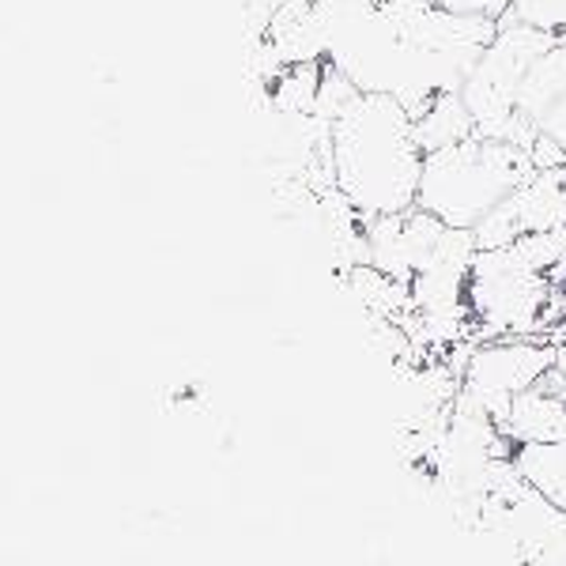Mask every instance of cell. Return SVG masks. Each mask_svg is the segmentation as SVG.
<instances>
[{
  "label": "cell",
  "instance_id": "cell-1",
  "mask_svg": "<svg viewBox=\"0 0 566 566\" xmlns=\"http://www.w3.org/2000/svg\"><path fill=\"white\" fill-rule=\"evenodd\" d=\"M423 163L427 151L419 148L416 117L392 95L359 91L333 122L336 189L363 219L412 212Z\"/></svg>",
  "mask_w": 566,
  "mask_h": 566
},
{
  "label": "cell",
  "instance_id": "cell-2",
  "mask_svg": "<svg viewBox=\"0 0 566 566\" xmlns=\"http://www.w3.org/2000/svg\"><path fill=\"white\" fill-rule=\"evenodd\" d=\"M536 170L541 167L525 148L476 133L453 148L427 155L416 208L438 216L446 227L472 231Z\"/></svg>",
  "mask_w": 566,
  "mask_h": 566
},
{
  "label": "cell",
  "instance_id": "cell-3",
  "mask_svg": "<svg viewBox=\"0 0 566 566\" xmlns=\"http://www.w3.org/2000/svg\"><path fill=\"white\" fill-rule=\"evenodd\" d=\"M555 42H559V34L502 15L499 34L480 53V61L472 65L461 87V98L469 114L476 117L480 136H495V140H510L525 148L522 125H517V91H522L528 69Z\"/></svg>",
  "mask_w": 566,
  "mask_h": 566
},
{
  "label": "cell",
  "instance_id": "cell-4",
  "mask_svg": "<svg viewBox=\"0 0 566 566\" xmlns=\"http://www.w3.org/2000/svg\"><path fill=\"white\" fill-rule=\"evenodd\" d=\"M552 276L536 269L522 245L480 250L469 272V306L488 336H517L541 325Z\"/></svg>",
  "mask_w": 566,
  "mask_h": 566
},
{
  "label": "cell",
  "instance_id": "cell-5",
  "mask_svg": "<svg viewBox=\"0 0 566 566\" xmlns=\"http://www.w3.org/2000/svg\"><path fill=\"white\" fill-rule=\"evenodd\" d=\"M552 367H555V348H547V344H528V340L483 344V348H476L464 359L461 397L483 408L495 423H502L517 392L536 386Z\"/></svg>",
  "mask_w": 566,
  "mask_h": 566
},
{
  "label": "cell",
  "instance_id": "cell-6",
  "mask_svg": "<svg viewBox=\"0 0 566 566\" xmlns=\"http://www.w3.org/2000/svg\"><path fill=\"white\" fill-rule=\"evenodd\" d=\"M566 227V167L536 170L522 189H514L483 223L472 227L480 250L510 245L525 234L563 231Z\"/></svg>",
  "mask_w": 566,
  "mask_h": 566
},
{
  "label": "cell",
  "instance_id": "cell-7",
  "mask_svg": "<svg viewBox=\"0 0 566 566\" xmlns=\"http://www.w3.org/2000/svg\"><path fill=\"white\" fill-rule=\"evenodd\" d=\"M499 431L514 446L533 442H566V378L559 367H552L536 386L517 392Z\"/></svg>",
  "mask_w": 566,
  "mask_h": 566
},
{
  "label": "cell",
  "instance_id": "cell-8",
  "mask_svg": "<svg viewBox=\"0 0 566 566\" xmlns=\"http://www.w3.org/2000/svg\"><path fill=\"white\" fill-rule=\"evenodd\" d=\"M566 95V39L547 45L533 69H528L522 91H517V125L525 136V151L541 136V117Z\"/></svg>",
  "mask_w": 566,
  "mask_h": 566
},
{
  "label": "cell",
  "instance_id": "cell-9",
  "mask_svg": "<svg viewBox=\"0 0 566 566\" xmlns=\"http://www.w3.org/2000/svg\"><path fill=\"white\" fill-rule=\"evenodd\" d=\"M264 42L272 45V53L280 57L283 69L325 61V39L314 12V0H287L269 20V27H264Z\"/></svg>",
  "mask_w": 566,
  "mask_h": 566
},
{
  "label": "cell",
  "instance_id": "cell-10",
  "mask_svg": "<svg viewBox=\"0 0 566 566\" xmlns=\"http://www.w3.org/2000/svg\"><path fill=\"white\" fill-rule=\"evenodd\" d=\"M416 136H419V148H423L427 155L453 148V144L476 136V117L469 114L461 91H446V95H438L434 103L416 117Z\"/></svg>",
  "mask_w": 566,
  "mask_h": 566
},
{
  "label": "cell",
  "instance_id": "cell-11",
  "mask_svg": "<svg viewBox=\"0 0 566 566\" xmlns=\"http://www.w3.org/2000/svg\"><path fill=\"white\" fill-rule=\"evenodd\" d=\"M514 464L547 502L566 510V442L514 446Z\"/></svg>",
  "mask_w": 566,
  "mask_h": 566
},
{
  "label": "cell",
  "instance_id": "cell-12",
  "mask_svg": "<svg viewBox=\"0 0 566 566\" xmlns=\"http://www.w3.org/2000/svg\"><path fill=\"white\" fill-rule=\"evenodd\" d=\"M325 61H310V65L283 69L269 87V103L283 114H314L317 91H322Z\"/></svg>",
  "mask_w": 566,
  "mask_h": 566
},
{
  "label": "cell",
  "instance_id": "cell-13",
  "mask_svg": "<svg viewBox=\"0 0 566 566\" xmlns=\"http://www.w3.org/2000/svg\"><path fill=\"white\" fill-rule=\"evenodd\" d=\"M506 15L566 39V0H514Z\"/></svg>",
  "mask_w": 566,
  "mask_h": 566
},
{
  "label": "cell",
  "instance_id": "cell-14",
  "mask_svg": "<svg viewBox=\"0 0 566 566\" xmlns=\"http://www.w3.org/2000/svg\"><path fill=\"white\" fill-rule=\"evenodd\" d=\"M287 4V0H242V15H245V45L264 39V27H269L272 15L280 12V8Z\"/></svg>",
  "mask_w": 566,
  "mask_h": 566
},
{
  "label": "cell",
  "instance_id": "cell-15",
  "mask_svg": "<svg viewBox=\"0 0 566 566\" xmlns=\"http://www.w3.org/2000/svg\"><path fill=\"white\" fill-rule=\"evenodd\" d=\"M434 4L450 8V12H461V15H491V20H502L514 0H434Z\"/></svg>",
  "mask_w": 566,
  "mask_h": 566
},
{
  "label": "cell",
  "instance_id": "cell-16",
  "mask_svg": "<svg viewBox=\"0 0 566 566\" xmlns=\"http://www.w3.org/2000/svg\"><path fill=\"white\" fill-rule=\"evenodd\" d=\"M541 133H544V136H552V140L559 144L563 155H566V95L541 117Z\"/></svg>",
  "mask_w": 566,
  "mask_h": 566
},
{
  "label": "cell",
  "instance_id": "cell-17",
  "mask_svg": "<svg viewBox=\"0 0 566 566\" xmlns=\"http://www.w3.org/2000/svg\"><path fill=\"white\" fill-rule=\"evenodd\" d=\"M555 367H559L566 378V348H555Z\"/></svg>",
  "mask_w": 566,
  "mask_h": 566
}]
</instances>
